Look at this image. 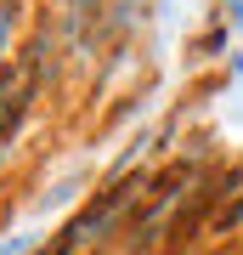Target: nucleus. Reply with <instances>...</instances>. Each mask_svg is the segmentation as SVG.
<instances>
[{"label": "nucleus", "mask_w": 243, "mask_h": 255, "mask_svg": "<svg viewBox=\"0 0 243 255\" xmlns=\"http://www.w3.org/2000/svg\"><path fill=\"white\" fill-rule=\"evenodd\" d=\"M226 221H243V204H232V210H226Z\"/></svg>", "instance_id": "obj_1"}, {"label": "nucleus", "mask_w": 243, "mask_h": 255, "mask_svg": "<svg viewBox=\"0 0 243 255\" xmlns=\"http://www.w3.org/2000/svg\"><path fill=\"white\" fill-rule=\"evenodd\" d=\"M17 250H23V244H6V250H0V255H17Z\"/></svg>", "instance_id": "obj_2"}]
</instances>
